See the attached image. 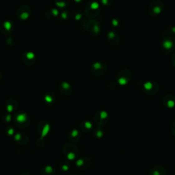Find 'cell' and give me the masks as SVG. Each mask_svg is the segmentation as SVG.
<instances>
[{
    "mask_svg": "<svg viewBox=\"0 0 175 175\" xmlns=\"http://www.w3.org/2000/svg\"><path fill=\"white\" fill-rule=\"evenodd\" d=\"M163 102L166 107L172 109L175 107V97L173 94H167L163 97Z\"/></svg>",
    "mask_w": 175,
    "mask_h": 175,
    "instance_id": "8fae6325",
    "label": "cell"
},
{
    "mask_svg": "<svg viewBox=\"0 0 175 175\" xmlns=\"http://www.w3.org/2000/svg\"><path fill=\"white\" fill-rule=\"evenodd\" d=\"M78 134V131H77V130H74V131H73V133H72L73 136H76Z\"/></svg>",
    "mask_w": 175,
    "mask_h": 175,
    "instance_id": "83f0119b",
    "label": "cell"
},
{
    "mask_svg": "<svg viewBox=\"0 0 175 175\" xmlns=\"http://www.w3.org/2000/svg\"><path fill=\"white\" fill-rule=\"evenodd\" d=\"M22 61L27 66H31L36 62V55L31 51H26L22 55Z\"/></svg>",
    "mask_w": 175,
    "mask_h": 175,
    "instance_id": "30bf717a",
    "label": "cell"
},
{
    "mask_svg": "<svg viewBox=\"0 0 175 175\" xmlns=\"http://www.w3.org/2000/svg\"><path fill=\"white\" fill-rule=\"evenodd\" d=\"M70 3V0H55V4L59 8H66Z\"/></svg>",
    "mask_w": 175,
    "mask_h": 175,
    "instance_id": "e0dca14e",
    "label": "cell"
},
{
    "mask_svg": "<svg viewBox=\"0 0 175 175\" xmlns=\"http://www.w3.org/2000/svg\"><path fill=\"white\" fill-rule=\"evenodd\" d=\"M10 118H11V117H10V115H8V116H7V117H6V121H10Z\"/></svg>",
    "mask_w": 175,
    "mask_h": 175,
    "instance_id": "f1b7e54d",
    "label": "cell"
},
{
    "mask_svg": "<svg viewBox=\"0 0 175 175\" xmlns=\"http://www.w3.org/2000/svg\"><path fill=\"white\" fill-rule=\"evenodd\" d=\"M107 70V66L104 62H97L91 66L90 71L94 75L100 76L103 75Z\"/></svg>",
    "mask_w": 175,
    "mask_h": 175,
    "instance_id": "5b68a950",
    "label": "cell"
},
{
    "mask_svg": "<svg viewBox=\"0 0 175 175\" xmlns=\"http://www.w3.org/2000/svg\"><path fill=\"white\" fill-rule=\"evenodd\" d=\"M45 101L48 103H51L54 101V96L52 94H47L45 97Z\"/></svg>",
    "mask_w": 175,
    "mask_h": 175,
    "instance_id": "44dd1931",
    "label": "cell"
},
{
    "mask_svg": "<svg viewBox=\"0 0 175 175\" xmlns=\"http://www.w3.org/2000/svg\"><path fill=\"white\" fill-rule=\"evenodd\" d=\"M101 2L102 3V4L106 6H110L114 2V0H101Z\"/></svg>",
    "mask_w": 175,
    "mask_h": 175,
    "instance_id": "7402d4cb",
    "label": "cell"
},
{
    "mask_svg": "<svg viewBox=\"0 0 175 175\" xmlns=\"http://www.w3.org/2000/svg\"><path fill=\"white\" fill-rule=\"evenodd\" d=\"M13 133H14V130H13V129H10V130H9V131H8V134H9L10 135L13 134Z\"/></svg>",
    "mask_w": 175,
    "mask_h": 175,
    "instance_id": "f546056e",
    "label": "cell"
},
{
    "mask_svg": "<svg viewBox=\"0 0 175 175\" xmlns=\"http://www.w3.org/2000/svg\"><path fill=\"white\" fill-rule=\"evenodd\" d=\"M30 15H31V9L28 6L22 5L21 6L19 7L18 10H17V18L21 20L25 21L28 19Z\"/></svg>",
    "mask_w": 175,
    "mask_h": 175,
    "instance_id": "ba28073f",
    "label": "cell"
},
{
    "mask_svg": "<svg viewBox=\"0 0 175 175\" xmlns=\"http://www.w3.org/2000/svg\"><path fill=\"white\" fill-rule=\"evenodd\" d=\"M170 129H171V131L173 133V134L175 135V120H174L172 122V124H171Z\"/></svg>",
    "mask_w": 175,
    "mask_h": 175,
    "instance_id": "603a6c76",
    "label": "cell"
},
{
    "mask_svg": "<svg viewBox=\"0 0 175 175\" xmlns=\"http://www.w3.org/2000/svg\"><path fill=\"white\" fill-rule=\"evenodd\" d=\"M86 28L89 31V32L94 35V36H97V34H99L101 31V26L100 23L96 20L90 19L86 24Z\"/></svg>",
    "mask_w": 175,
    "mask_h": 175,
    "instance_id": "8992f818",
    "label": "cell"
},
{
    "mask_svg": "<svg viewBox=\"0 0 175 175\" xmlns=\"http://www.w3.org/2000/svg\"><path fill=\"white\" fill-rule=\"evenodd\" d=\"M45 171H46L47 173H51L52 171H53V168H52L51 166H47L46 168H45Z\"/></svg>",
    "mask_w": 175,
    "mask_h": 175,
    "instance_id": "cb8c5ba5",
    "label": "cell"
},
{
    "mask_svg": "<svg viewBox=\"0 0 175 175\" xmlns=\"http://www.w3.org/2000/svg\"><path fill=\"white\" fill-rule=\"evenodd\" d=\"M97 116H98L97 120H98V122H99V123L100 125L104 124L105 122H106L108 120V118H109L108 114L106 112V111H99V112L97 114Z\"/></svg>",
    "mask_w": 175,
    "mask_h": 175,
    "instance_id": "9a60e30c",
    "label": "cell"
},
{
    "mask_svg": "<svg viewBox=\"0 0 175 175\" xmlns=\"http://www.w3.org/2000/svg\"><path fill=\"white\" fill-rule=\"evenodd\" d=\"M0 30H1L2 34L6 35V36H9L10 34L12 33L14 30V22L10 19L4 21L0 26Z\"/></svg>",
    "mask_w": 175,
    "mask_h": 175,
    "instance_id": "9c48e42d",
    "label": "cell"
},
{
    "mask_svg": "<svg viewBox=\"0 0 175 175\" xmlns=\"http://www.w3.org/2000/svg\"><path fill=\"white\" fill-rule=\"evenodd\" d=\"M162 50L166 52H172L175 50V38L172 36H168L164 38L162 45Z\"/></svg>",
    "mask_w": 175,
    "mask_h": 175,
    "instance_id": "277c9868",
    "label": "cell"
},
{
    "mask_svg": "<svg viewBox=\"0 0 175 175\" xmlns=\"http://www.w3.org/2000/svg\"><path fill=\"white\" fill-rule=\"evenodd\" d=\"M166 170L163 167L160 166H156L153 167L150 170L149 175H166Z\"/></svg>",
    "mask_w": 175,
    "mask_h": 175,
    "instance_id": "5bb4252c",
    "label": "cell"
},
{
    "mask_svg": "<svg viewBox=\"0 0 175 175\" xmlns=\"http://www.w3.org/2000/svg\"><path fill=\"white\" fill-rule=\"evenodd\" d=\"M107 40L109 43L111 45H116L118 44L119 40H120V36L116 31H110L107 34Z\"/></svg>",
    "mask_w": 175,
    "mask_h": 175,
    "instance_id": "4fadbf2b",
    "label": "cell"
},
{
    "mask_svg": "<svg viewBox=\"0 0 175 175\" xmlns=\"http://www.w3.org/2000/svg\"><path fill=\"white\" fill-rule=\"evenodd\" d=\"M15 103H17V101L15 99H9L7 101V103H6V109L7 111H8V112H11L14 110H15Z\"/></svg>",
    "mask_w": 175,
    "mask_h": 175,
    "instance_id": "ac0fdd59",
    "label": "cell"
},
{
    "mask_svg": "<svg viewBox=\"0 0 175 175\" xmlns=\"http://www.w3.org/2000/svg\"><path fill=\"white\" fill-rule=\"evenodd\" d=\"M164 9V4L160 0L153 2L148 8V13L150 16H157L162 13Z\"/></svg>",
    "mask_w": 175,
    "mask_h": 175,
    "instance_id": "7a4b0ae2",
    "label": "cell"
},
{
    "mask_svg": "<svg viewBox=\"0 0 175 175\" xmlns=\"http://www.w3.org/2000/svg\"><path fill=\"white\" fill-rule=\"evenodd\" d=\"M102 135H103V132H102V131H97V136L98 138L102 137Z\"/></svg>",
    "mask_w": 175,
    "mask_h": 175,
    "instance_id": "4316f807",
    "label": "cell"
},
{
    "mask_svg": "<svg viewBox=\"0 0 175 175\" xmlns=\"http://www.w3.org/2000/svg\"><path fill=\"white\" fill-rule=\"evenodd\" d=\"M58 15H59V11L56 8H50L47 10L46 12H45V15H46L48 19H54L55 18H56Z\"/></svg>",
    "mask_w": 175,
    "mask_h": 175,
    "instance_id": "2e32d148",
    "label": "cell"
},
{
    "mask_svg": "<svg viewBox=\"0 0 175 175\" xmlns=\"http://www.w3.org/2000/svg\"><path fill=\"white\" fill-rule=\"evenodd\" d=\"M74 1H75L76 3H81L83 1V0H74Z\"/></svg>",
    "mask_w": 175,
    "mask_h": 175,
    "instance_id": "4dcf8cb0",
    "label": "cell"
},
{
    "mask_svg": "<svg viewBox=\"0 0 175 175\" xmlns=\"http://www.w3.org/2000/svg\"><path fill=\"white\" fill-rule=\"evenodd\" d=\"M27 115L24 113H20L19 114H17L16 116L17 121L20 122V123H22V122H26L27 121Z\"/></svg>",
    "mask_w": 175,
    "mask_h": 175,
    "instance_id": "d6986e66",
    "label": "cell"
},
{
    "mask_svg": "<svg viewBox=\"0 0 175 175\" xmlns=\"http://www.w3.org/2000/svg\"><path fill=\"white\" fill-rule=\"evenodd\" d=\"M59 90L61 93L65 95H69L72 92V86L69 83L66 82H62L58 86Z\"/></svg>",
    "mask_w": 175,
    "mask_h": 175,
    "instance_id": "7c38bea8",
    "label": "cell"
},
{
    "mask_svg": "<svg viewBox=\"0 0 175 175\" xmlns=\"http://www.w3.org/2000/svg\"><path fill=\"white\" fill-rule=\"evenodd\" d=\"M131 78V73L127 69L121 70L117 75V82L121 86L127 85L128 82L130 81Z\"/></svg>",
    "mask_w": 175,
    "mask_h": 175,
    "instance_id": "3957f363",
    "label": "cell"
},
{
    "mask_svg": "<svg viewBox=\"0 0 175 175\" xmlns=\"http://www.w3.org/2000/svg\"><path fill=\"white\" fill-rule=\"evenodd\" d=\"M100 6L97 2H90L86 3L85 6L84 13L90 18H94L97 17L100 12Z\"/></svg>",
    "mask_w": 175,
    "mask_h": 175,
    "instance_id": "6da1fadb",
    "label": "cell"
},
{
    "mask_svg": "<svg viewBox=\"0 0 175 175\" xmlns=\"http://www.w3.org/2000/svg\"><path fill=\"white\" fill-rule=\"evenodd\" d=\"M84 125H85V127H86L87 129L92 128V124H91L90 122H86Z\"/></svg>",
    "mask_w": 175,
    "mask_h": 175,
    "instance_id": "d4e9b609",
    "label": "cell"
},
{
    "mask_svg": "<svg viewBox=\"0 0 175 175\" xmlns=\"http://www.w3.org/2000/svg\"><path fill=\"white\" fill-rule=\"evenodd\" d=\"M50 126L48 123L45 124V125L44 126V128L43 129V131H42V135H41V139L45 138V135H47V134L50 131Z\"/></svg>",
    "mask_w": 175,
    "mask_h": 175,
    "instance_id": "ffe728a7",
    "label": "cell"
},
{
    "mask_svg": "<svg viewBox=\"0 0 175 175\" xmlns=\"http://www.w3.org/2000/svg\"><path fill=\"white\" fill-rule=\"evenodd\" d=\"M2 79V73L0 72V81H1Z\"/></svg>",
    "mask_w": 175,
    "mask_h": 175,
    "instance_id": "1f68e13d",
    "label": "cell"
},
{
    "mask_svg": "<svg viewBox=\"0 0 175 175\" xmlns=\"http://www.w3.org/2000/svg\"><path fill=\"white\" fill-rule=\"evenodd\" d=\"M142 89L144 92L149 95L155 94L159 91V85L155 82H147L144 83L142 86Z\"/></svg>",
    "mask_w": 175,
    "mask_h": 175,
    "instance_id": "52a82bcc",
    "label": "cell"
},
{
    "mask_svg": "<svg viewBox=\"0 0 175 175\" xmlns=\"http://www.w3.org/2000/svg\"><path fill=\"white\" fill-rule=\"evenodd\" d=\"M171 62L173 63V64L175 66V54H174L172 57H171Z\"/></svg>",
    "mask_w": 175,
    "mask_h": 175,
    "instance_id": "484cf974",
    "label": "cell"
}]
</instances>
